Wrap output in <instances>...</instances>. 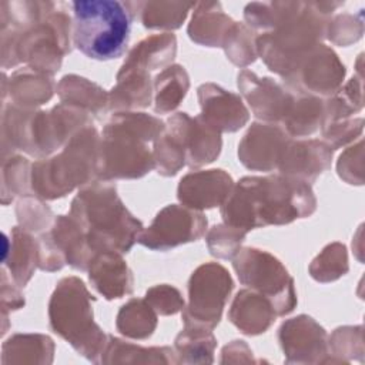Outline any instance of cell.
Wrapping results in <instances>:
<instances>
[{
  "instance_id": "obj_1",
  "label": "cell",
  "mask_w": 365,
  "mask_h": 365,
  "mask_svg": "<svg viewBox=\"0 0 365 365\" xmlns=\"http://www.w3.org/2000/svg\"><path fill=\"white\" fill-rule=\"evenodd\" d=\"M315 198L302 181L269 178H244L232 197L225 202V221L250 230L257 225L289 222L297 217L309 215Z\"/></svg>"
},
{
  "instance_id": "obj_2",
  "label": "cell",
  "mask_w": 365,
  "mask_h": 365,
  "mask_svg": "<svg viewBox=\"0 0 365 365\" xmlns=\"http://www.w3.org/2000/svg\"><path fill=\"white\" fill-rule=\"evenodd\" d=\"M73 6V43L88 58L107 61L127 50L135 3L77 0Z\"/></svg>"
},
{
  "instance_id": "obj_3",
  "label": "cell",
  "mask_w": 365,
  "mask_h": 365,
  "mask_svg": "<svg viewBox=\"0 0 365 365\" xmlns=\"http://www.w3.org/2000/svg\"><path fill=\"white\" fill-rule=\"evenodd\" d=\"M234 267L242 284L252 285L272 298L278 314L292 309L295 304L292 281L274 257L248 248L235 259Z\"/></svg>"
},
{
  "instance_id": "obj_4",
  "label": "cell",
  "mask_w": 365,
  "mask_h": 365,
  "mask_svg": "<svg viewBox=\"0 0 365 365\" xmlns=\"http://www.w3.org/2000/svg\"><path fill=\"white\" fill-rule=\"evenodd\" d=\"M207 220L202 214L191 212L177 205L164 208L153 225L141 235L140 242L153 250H167L202 235Z\"/></svg>"
},
{
  "instance_id": "obj_5",
  "label": "cell",
  "mask_w": 365,
  "mask_h": 365,
  "mask_svg": "<svg viewBox=\"0 0 365 365\" xmlns=\"http://www.w3.org/2000/svg\"><path fill=\"white\" fill-rule=\"evenodd\" d=\"M231 288L232 281L222 267L210 264L198 268L190 282V314L218 322Z\"/></svg>"
},
{
  "instance_id": "obj_6",
  "label": "cell",
  "mask_w": 365,
  "mask_h": 365,
  "mask_svg": "<svg viewBox=\"0 0 365 365\" xmlns=\"http://www.w3.org/2000/svg\"><path fill=\"white\" fill-rule=\"evenodd\" d=\"M231 178L222 170L190 174L181 180L178 197L191 207H214L230 191Z\"/></svg>"
},
{
  "instance_id": "obj_7",
  "label": "cell",
  "mask_w": 365,
  "mask_h": 365,
  "mask_svg": "<svg viewBox=\"0 0 365 365\" xmlns=\"http://www.w3.org/2000/svg\"><path fill=\"white\" fill-rule=\"evenodd\" d=\"M234 21L215 1L195 4V13L188 27L190 37L202 44H220L221 36L231 30Z\"/></svg>"
},
{
  "instance_id": "obj_8",
  "label": "cell",
  "mask_w": 365,
  "mask_h": 365,
  "mask_svg": "<svg viewBox=\"0 0 365 365\" xmlns=\"http://www.w3.org/2000/svg\"><path fill=\"white\" fill-rule=\"evenodd\" d=\"M90 279L107 298H118L131 291V275L123 261L111 254L96 261Z\"/></svg>"
},
{
  "instance_id": "obj_9",
  "label": "cell",
  "mask_w": 365,
  "mask_h": 365,
  "mask_svg": "<svg viewBox=\"0 0 365 365\" xmlns=\"http://www.w3.org/2000/svg\"><path fill=\"white\" fill-rule=\"evenodd\" d=\"M194 3H170V1H145L138 3V11L145 27L150 29H175L185 19L187 11Z\"/></svg>"
},
{
  "instance_id": "obj_10",
  "label": "cell",
  "mask_w": 365,
  "mask_h": 365,
  "mask_svg": "<svg viewBox=\"0 0 365 365\" xmlns=\"http://www.w3.org/2000/svg\"><path fill=\"white\" fill-rule=\"evenodd\" d=\"M188 81L185 71L177 66L174 68L165 70L157 78V110L167 111L170 110V94L173 108L178 106L181 97H184Z\"/></svg>"
},
{
  "instance_id": "obj_11",
  "label": "cell",
  "mask_w": 365,
  "mask_h": 365,
  "mask_svg": "<svg viewBox=\"0 0 365 365\" xmlns=\"http://www.w3.org/2000/svg\"><path fill=\"white\" fill-rule=\"evenodd\" d=\"M364 31L362 13L359 14H339L332 21L331 38L338 44H349L361 38Z\"/></svg>"
}]
</instances>
